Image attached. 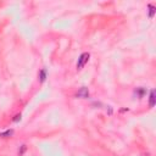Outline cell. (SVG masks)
<instances>
[{
  "instance_id": "obj_6",
  "label": "cell",
  "mask_w": 156,
  "mask_h": 156,
  "mask_svg": "<svg viewBox=\"0 0 156 156\" xmlns=\"http://www.w3.org/2000/svg\"><path fill=\"white\" fill-rule=\"evenodd\" d=\"M148 9H149V17H150V19H153V17H154V14H155V6L150 4L149 6H148Z\"/></svg>"
},
{
  "instance_id": "obj_2",
  "label": "cell",
  "mask_w": 156,
  "mask_h": 156,
  "mask_svg": "<svg viewBox=\"0 0 156 156\" xmlns=\"http://www.w3.org/2000/svg\"><path fill=\"white\" fill-rule=\"evenodd\" d=\"M76 97H77V98H82V99H87V98H89V90H88V88H86V87L81 88L77 92Z\"/></svg>"
},
{
  "instance_id": "obj_1",
  "label": "cell",
  "mask_w": 156,
  "mask_h": 156,
  "mask_svg": "<svg viewBox=\"0 0 156 156\" xmlns=\"http://www.w3.org/2000/svg\"><path fill=\"white\" fill-rule=\"evenodd\" d=\"M89 57H90L89 52L81 54V56H79V59H78V61H77V70H82L83 67H84L86 64L89 61Z\"/></svg>"
},
{
  "instance_id": "obj_8",
  "label": "cell",
  "mask_w": 156,
  "mask_h": 156,
  "mask_svg": "<svg viewBox=\"0 0 156 156\" xmlns=\"http://www.w3.org/2000/svg\"><path fill=\"white\" fill-rule=\"evenodd\" d=\"M19 119H21V116H20V115H17V116H16V118L14 119V121H15V122H17V121H19Z\"/></svg>"
},
{
  "instance_id": "obj_4",
  "label": "cell",
  "mask_w": 156,
  "mask_h": 156,
  "mask_svg": "<svg viewBox=\"0 0 156 156\" xmlns=\"http://www.w3.org/2000/svg\"><path fill=\"white\" fill-rule=\"evenodd\" d=\"M38 77H39V81L43 83L45 79H46V70L45 68H43V70H40V72H39V75H38Z\"/></svg>"
},
{
  "instance_id": "obj_5",
  "label": "cell",
  "mask_w": 156,
  "mask_h": 156,
  "mask_svg": "<svg viewBox=\"0 0 156 156\" xmlns=\"http://www.w3.org/2000/svg\"><path fill=\"white\" fill-rule=\"evenodd\" d=\"M12 134H14V130L12 129H8L5 132H1V133H0V137L1 138H10Z\"/></svg>"
},
{
  "instance_id": "obj_3",
  "label": "cell",
  "mask_w": 156,
  "mask_h": 156,
  "mask_svg": "<svg viewBox=\"0 0 156 156\" xmlns=\"http://www.w3.org/2000/svg\"><path fill=\"white\" fill-rule=\"evenodd\" d=\"M149 106L150 107H154L155 106V90L150 92V97H149Z\"/></svg>"
},
{
  "instance_id": "obj_7",
  "label": "cell",
  "mask_w": 156,
  "mask_h": 156,
  "mask_svg": "<svg viewBox=\"0 0 156 156\" xmlns=\"http://www.w3.org/2000/svg\"><path fill=\"white\" fill-rule=\"evenodd\" d=\"M135 93H139V97L142 98V97H143V94H144V89H137Z\"/></svg>"
}]
</instances>
